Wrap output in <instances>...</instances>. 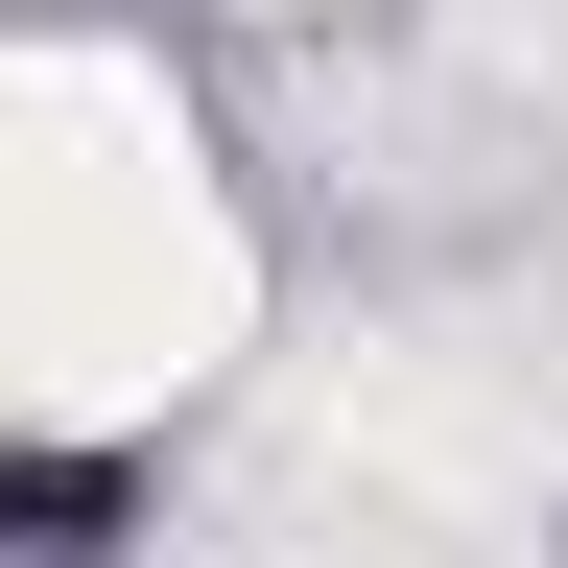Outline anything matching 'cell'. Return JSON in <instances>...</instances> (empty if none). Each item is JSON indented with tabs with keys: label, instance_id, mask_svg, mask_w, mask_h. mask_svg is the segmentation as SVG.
<instances>
[{
	"label": "cell",
	"instance_id": "1",
	"mask_svg": "<svg viewBox=\"0 0 568 568\" xmlns=\"http://www.w3.org/2000/svg\"><path fill=\"white\" fill-rule=\"evenodd\" d=\"M142 521V450H0V568H95Z\"/></svg>",
	"mask_w": 568,
	"mask_h": 568
}]
</instances>
